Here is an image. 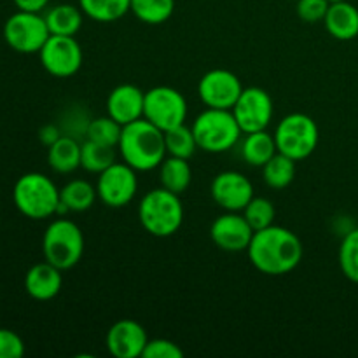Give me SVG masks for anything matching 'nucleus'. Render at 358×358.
Returning <instances> with one entry per match:
<instances>
[{"mask_svg":"<svg viewBox=\"0 0 358 358\" xmlns=\"http://www.w3.org/2000/svg\"><path fill=\"white\" fill-rule=\"evenodd\" d=\"M247 254L257 271L269 276H283L301 264L304 250L294 231L273 224L266 229L255 231Z\"/></svg>","mask_w":358,"mask_h":358,"instance_id":"obj_1","label":"nucleus"},{"mask_svg":"<svg viewBox=\"0 0 358 358\" xmlns=\"http://www.w3.org/2000/svg\"><path fill=\"white\" fill-rule=\"evenodd\" d=\"M119 154L122 161L136 171H150L159 168L166 157L164 131L145 117L122 126L119 140Z\"/></svg>","mask_w":358,"mask_h":358,"instance_id":"obj_2","label":"nucleus"},{"mask_svg":"<svg viewBox=\"0 0 358 358\" xmlns=\"http://www.w3.org/2000/svg\"><path fill=\"white\" fill-rule=\"evenodd\" d=\"M138 220L150 236H173L184 222L180 196L164 187L152 189L140 199Z\"/></svg>","mask_w":358,"mask_h":358,"instance_id":"obj_3","label":"nucleus"},{"mask_svg":"<svg viewBox=\"0 0 358 358\" xmlns=\"http://www.w3.org/2000/svg\"><path fill=\"white\" fill-rule=\"evenodd\" d=\"M13 201L20 213L31 220L49 219L59 212V189L44 173L21 175L13 189Z\"/></svg>","mask_w":358,"mask_h":358,"instance_id":"obj_4","label":"nucleus"},{"mask_svg":"<svg viewBox=\"0 0 358 358\" xmlns=\"http://www.w3.org/2000/svg\"><path fill=\"white\" fill-rule=\"evenodd\" d=\"M198 149L210 154H220L233 149L241 136V128L234 117L233 110L208 108L203 110L192 122Z\"/></svg>","mask_w":358,"mask_h":358,"instance_id":"obj_5","label":"nucleus"},{"mask_svg":"<svg viewBox=\"0 0 358 358\" xmlns=\"http://www.w3.org/2000/svg\"><path fill=\"white\" fill-rule=\"evenodd\" d=\"M42 254L45 261L62 271L72 269L84 255V234L80 227L69 219L52 220L42 236Z\"/></svg>","mask_w":358,"mask_h":358,"instance_id":"obj_6","label":"nucleus"},{"mask_svg":"<svg viewBox=\"0 0 358 358\" xmlns=\"http://www.w3.org/2000/svg\"><path fill=\"white\" fill-rule=\"evenodd\" d=\"M320 131L313 117L303 112H292L278 122L275 131V142L278 152L303 161L310 157L318 147Z\"/></svg>","mask_w":358,"mask_h":358,"instance_id":"obj_7","label":"nucleus"},{"mask_svg":"<svg viewBox=\"0 0 358 358\" xmlns=\"http://www.w3.org/2000/svg\"><path fill=\"white\" fill-rule=\"evenodd\" d=\"M143 117L161 131L180 126L187 117V101L178 90L170 86H156L145 91Z\"/></svg>","mask_w":358,"mask_h":358,"instance_id":"obj_8","label":"nucleus"},{"mask_svg":"<svg viewBox=\"0 0 358 358\" xmlns=\"http://www.w3.org/2000/svg\"><path fill=\"white\" fill-rule=\"evenodd\" d=\"M49 28L41 13L17 10L3 24V38L7 45L21 55H34L42 49L49 38Z\"/></svg>","mask_w":358,"mask_h":358,"instance_id":"obj_9","label":"nucleus"},{"mask_svg":"<svg viewBox=\"0 0 358 358\" xmlns=\"http://www.w3.org/2000/svg\"><path fill=\"white\" fill-rule=\"evenodd\" d=\"M136 191H138L136 170H133L124 161L122 163L115 161L112 166L98 175V199L108 208H122L129 205L135 199Z\"/></svg>","mask_w":358,"mask_h":358,"instance_id":"obj_10","label":"nucleus"},{"mask_svg":"<svg viewBox=\"0 0 358 358\" xmlns=\"http://www.w3.org/2000/svg\"><path fill=\"white\" fill-rule=\"evenodd\" d=\"M38 56L45 72L59 79L76 76L83 66V49L76 37L49 35L45 44L38 51Z\"/></svg>","mask_w":358,"mask_h":358,"instance_id":"obj_11","label":"nucleus"},{"mask_svg":"<svg viewBox=\"0 0 358 358\" xmlns=\"http://www.w3.org/2000/svg\"><path fill=\"white\" fill-rule=\"evenodd\" d=\"M241 91H243V84L240 77L226 69L208 70L198 84L199 98L208 108L233 110Z\"/></svg>","mask_w":358,"mask_h":358,"instance_id":"obj_12","label":"nucleus"},{"mask_svg":"<svg viewBox=\"0 0 358 358\" xmlns=\"http://www.w3.org/2000/svg\"><path fill=\"white\" fill-rule=\"evenodd\" d=\"M233 114L245 135L262 131L268 128L273 119L271 96L262 87H243L240 98L233 107Z\"/></svg>","mask_w":358,"mask_h":358,"instance_id":"obj_13","label":"nucleus"},{"mask_svg":"<svg viewBox=\"0 0 358 358\" xmlns=\"http://www.w3.org/2000/svg\"><path fill=\"white\" fill-rule=\"evenodd\" d=\"M212 199L226 212H243L254 198V185L250 178L240 171H220L212 180Z\"/></svg>","mask_w":358,"mask_h":358,"instance_id":"obj_14","label":"nucleus"},{"mask_svg":"<svg viewBox=\"0 0 358 358\" xmlns=\"http://www.w3.org/2000/svg\"><path fill=\"white\" fill-rule=\"evenodd\" d=\"M255 231L238 212H226L213 220L210 227V238L217 248L224 252H245L254 238Z\"/></svg>","mask_w":358,"mask_h":358,"instance_id":"obj_15","label":"nucleus"},{"mask_svg":"<svg viewBox=\"0 0 358 358\" xmlns=\"http://www.w3.org/2000/svg\"><path fill=\"white\" fill-rule=\"evenodd\" d=\"M149 338L138 322L119 320L108 329L105 345L108 353L115 358H138L143 355Z\"/></svg>","mask_w":358,"mask_h":358,"instance_id":"obj_16","label":"nucleus"},{"mask_svg":"<svg viewBox=\"0 0 358 358\" xmlns=\"http://www.w3.org/2000/svg\"><path fill=\"white\" fill-rule=\"evenodd\" d=\"M145 93L135 84H119L107 98V114L126 126L143 117Z\"/></svg>","mask_w":358,"mask_h":358,"instance_id":"obj_17","label":"nucleus"},{"mask_svg":"<svg viewBox=\"0 0 358 358\" xmlns=\"http://www.w3.org/2000/svg\"><path fill=\"white\" fill-rule=\"evenodd\" d=\"M63 285L62 269L44 261L31 266L24 276V290L35 301H51L59 294Z\"/></svg>","mask_w":358,"mask_h":358,"instance_id":"obj_18","label":"nucleus"},{"mask_svg":"<svg viewBox=\"0 0 358 358\" xmlns=\"http://www.w3.org/2000/svg\"><path fill=\"white\" fill-rule=\"evenodd\" d=\"M324 24L336 41H353L358 37V9L350 0L331 2Z\"/></svg>","mask_w":358,"mask_h":358,"instance_id":"obj_19","label":"nucleus"},{"mask_svg":"<svg viewBox=\"0 0 358 358\" xmlns=\"http://www.w3.org/2000/svg\"><path fill=\"white\" fill-rule=\"evenodd\" d=\"M48 163L56 173H72L80 168V143L73 136L62 135L48 147Z\"/></svg>","mask_w":358,"mask_h":358,"instance_id":"obj_20","label":"nucleus"},{"mask_svg":"<svg viewBox=\"0 0 358 358\" xmlns=\"http://www.w3.org/2000/svg\"><path fill=\"white\" fill-rule=\"evenodd\" d=\"M276 152L278 149H276L275 135H269L266 129L247 133L241 142V157L250 166L262 168Z\"/></svg>","mask_w":358,"mask_h":358,"instance_id":"obj_21","label":"nucleus"},{"mask_svg":"<svg viewBox=\"0 0 358 358\" xmlns=\"http://www.w3.org/2000/svg\"><path fill=\"white\" fill-rule=\"evenodd\" d=\"M98 198L96 187L83 178L70 180L69 184L59 189V201L62 206L59 210H69V212H86L93 208L94 201Z\"/></svg>","mask_w":358,"mask_h":358,"instance_id":"obj_22","label":"nucleus"},{"mask_svg":"<svg viewBox=\"0 0 358 358\" xmlns=\"http://www.w3.org/2000/svg\"><path fill=\"white\" fill-rule=\"evenodd\" d=\"M159 180L161 187L175 192V194H184L192 182V168L189 159L182 157L168 156L159 164Z\"/></svg>","mask_w":358,"mask_h":358,"instance_id":"obj_23","label":"nucleus"},{"mask_svg":"<svg viewBox=\"0 0 358 358\" xmlns=\"http://www.w3.org/2000/svg\"><path fill=\"white\" fill-rule=\"evenodd\" d=\"M83 9L72 3H58L51 7L44 16L49 34L76 37V34L83 27Z\"/></svg>","mask_w":358,"mask_h":358,"instance_id":"obj_24","label":"nucleus"},{"mask_svg":"<svg viewBox=\"0 0 358 358\" xmlns=\"http://www.w3.org/2000/svg\"><path fill=\"white\" fill-rule=\"evenodd\" d=\"M296 163L292 157L285 156L282 152H276L268 163L262 166V178H264L266 185L276 191L289 187L292 184L294 177H296Z\"/></svg>","mask_w":358,"mask_h":358,"instance_id":"obj_25","label":"nucleus"},{"mask_svg":"<svg viewBox=\"0 0 358 358\" xmlns=\"http://www.w3.org/2000/svg\"><path fill=\"white\" fill-rule=\"evenodd\" d=\"M79 7L98 23H112L129 13L131 0H79Z\"/></svg>","mask_w":358,"mask_h":358,"instance_id":"obj_26","label":"nucleus"},{"mask_svg":"<svg viewBox=\"0 0 358 358\" xmlns=\"http://www.w3.org/2000/svg\"><path fill=\"white\" fill-rule=\"evenodd\" d=\"M115 163V147L101 145V143L86 142L80 145V168H84L90 173H98L107 170L108 166Z\"/></svg>","mask_w":358,"mask_h":358,"instance_id":"obj_27","label":"nucleus"},{"mask_svg":"<svg viewBox=\"0 0 358 358\" xmlns=\"http://www.w3.org/2000/svg\"><path fill=\"white\" fill-rule=\"evenodd\" d=\"M129 10L142 23L161 24L173 14L175 0H131Z\"/></svg>","mask_w":358,"mask_h":358,"instance_id":"obj_28","label":"nucleus"},{"mask_svg":"<svg viewBox=\"0 0 358 358\" xmlns=\"http://www.w3.org/2000/svg\"><path fill=\"white\" fill-rule=\"evenodd\" d=\"M164 143H166L168 156L182 157V159H191L198 150L192 128H187L185 122L164 131Z\"/></svg>","mask_w":358,"mask_h":358,"instance_id":"obj_29","label":"nucleus"},{"mask_svg":"<svg viewBox=\"0 0 358 358\" xmlns=\"http://www.w3.org/2000/svg\"><path fill=\"white\" fill-rule=\"evenodd\" d=\"M86 140L91 142L101 143V145L107 147H115L117 149L119 140H121L122 133V124H119L115 119H112L110 115H103V117L91 119L86 126Z\"/></svg>","mask_w":358,"mask_h":358,"instance_id":"obj_30","label":"nucleus"},{"mask_svg":"<svg viewBox=\"0 0 358 358\" xmlns=\"http://www.w3.org/2000/svg\"><path fill=\"white\" fill-rule=\"evenodd\" d=\"M339 268L345 278L358 283V227L346 233L339 245Z\"/></svg>","mask_w":358,"mask_h":358,"instance_id":"obj_31","label":"nucleus"},{"mask_svg":"<svg viewBox=\"0 0 358 358\" xmlns=\"http://www.w3.org/2000/svg\"><path fill=\"white\" fill-rule=\"evenodd\" d=\"M243 217L250 224L252 229L261 231L273 226L276 217V208L273 201H269L268 198H255L254 196L252 201L243 208Z\"/></svg>","mask_w":358,"mask_h":358,"instance_id":"obj_32","label":"nucleus"},{"mask_svg":"<svg viewBox=\"0 0 358 358\" xmlns=\"http://www.w3.org/2000/svg\"><path fill=\"white\" fill-rule=\"evenodd\" d=\"M329 6V0H297V16L304 23H320L325 20Z\"/></svg>","mask_w":358,"mask_h":358,"instance_id":"obj_33","label":"nucleus"},{"mask_svg":"<svg viewBox=\"0 0 358 358\" xmlns=\"http://www.w3.org/2000/svg\"><path fill=\"white\" fill-rule=\"evenodd\" d=\"M184 352L180 350V346L175 345L170 339H149L145 350H143L142 358H182Z\"/></svg>","mask_w":358,"mask_h":358,"instance_id":"obj_34","label":"nucleus"},{"mask_svg":"<svg viewBox=\"0 0 358 358\" xmlns=\"http://www.w3.org/2000/svg\"><path fill=\"white\" fill-rule=\"evenodd\" d=\"M24 355V343L14 331L0 329V358H21Z\"/></svg>","mask_w":358,"mask_h":358,"instance_id":"obj_35","label":"nucleus"},{"mask_svg":"<svg viewBox=\"0 0 358 358\" xmlns=\"http://www.w3.org/2000/svg\"><path fill=\"white\" fill-rule=\"evenodd\" d=\"M59 136H62V131H59L58 126L55 124L42 126L41 131H38V138H41V142L48 147L51 145V143H55Z\"/></svg>","mask_w":358,"mask_h":358,"instance_id":"obj_36","label":"nucleus"},{"mask_svg":"<svg viewBox=\"0 0 358 358\" xmlns=\"http://www.w3.org/2000/svg\"><path fill=\"white\" fill-rule=\"evenodd\" d=\"M17 10H28V13H41L45 9L49 0H14Z\"/></svg>","mask_w":358,"mask_h":358,"instance_id":"obj_37","label":"nucleus"},{"mask_svg":"<svg viewBox=\"0 0 358 358\" xmlns=\"http://www.w3.org/2000/svg\"><path fill=\"white\" fill-rule=\"evenodd\" d=\"M329 2H341V0H329Z\"/></svg>","mask_w":358,"mask_h":358,"instance_id":"obj_38","label":"nucleus"},{"mask_svg":"<svg viewBox=\"0 0 358 358\" xmlns=\"http://www.w3.org/2000/svg\"><path fill=\"white\" fill-rule=\"evenodd\" d=\"M294 2H297V0H294Z\"/></svg>","mask_w":358,"mask_h":358,"instance_id":"obj_39","label":"nucleus"}]
</instances>
